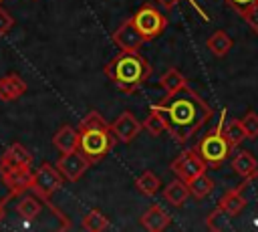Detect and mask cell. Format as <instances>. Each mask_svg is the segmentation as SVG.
<instances>
[{
  "instance_id": "1",
  "label": "cell",
  "mask_w": 258,
  "mask_h": 232,
  "mask_svg": "<svg viewBox=\"0 0 258 232\" xmlns=\"http://www.w3.org/2000/svg\"><path fill=\"white\" fill-rule=\"evenodd\" d=\"M151 109L163 117L165 131L177 143L189 141L214 115L212 107L187 85L175 93H167L159 103L151 105Z\"/></svg>"
},
{
  "instance_id": "2",
  "label": "cell",
  "mask_w": 258,
  "mask_h": 232,
  "mask_svg": "<svg viewBox=\"0 0 258 232\" xmlns=\"http://www.w3.org/2000/svg\"><path fill=\"white\" fill-rule=\"evenodd\" d=\"M107 79L123 93H135L151 75L149 61L139 50H121L105 65Z\"/></svg>"
},
{
  "instance_id": "3",
  "label": "cell",
  "mask_w": 258,
  "mask_h": 232,
  "mask_svg": "<svg viewBox=\"0 0 258 232\" xmlns=\"http://www.w3.org/2000/svg\"><path fill=\"white\" fill-rule=\"evenodd\" d=\"M79 149L89 157L91 163L101 161L115 145V135L111 131V123L97 111L87 113L79 121Z\"/></svg>"
},
{
  "instance_id": "4",
  "label": "cell",
  "mask_w": 258,
  "mask_h": 232,
  "mask_svg": "<svg viewBox=\"0 0 258 232\" xmlns=\"http://www.w3.org/2000/svg\"><path fill=\"white\" fill-rule=\"evenodd\" d=\"M224 117H226V111H222V121H224ZM218 123L212 131H208L200 141H198V145H196V149H198V153L202 155V159L206 161V165H210V167H220L226 159H228V155H230V151H232V145H230V141L226 139V135H224V123Z\"/></svg>"
},
{
  "instance_id": "5",
  "label": "cell",
  "mask_w": 258,
  "mask_h": 232,
  "mask_svg": "<svg viewBox=\"0 0 258 232\" xmlns=\"http://www.w3.org/2000/svg\"><path fill=\"white\" fill-rule=\"evenodd\" d=\"M64 178L62 173L56 169V165L44 161L40 163L34 171H32V184H30V190L42 200V202H48L52 198V194L56 190H60Z\"/></svg>"
},
{
  "instance_id": "6",
  "label": "cell",
  "mask_w": 258,
  "mask_h": 232,
  "mask_svg": "<svg viewBox=\"0 0 258 232\" xmlns=\"http://www.w3.org/2000/svg\"><path fill=\"white\" fill-rule=\"evenodd\" d=\"M135 26L139 28V32L143 34L145 40H153L155 36H159L165 26H167V18L157 10L153 8L151 4H143L137 8V12L131 16Z\"/></svg>"
},
{
  "instance_id": "7",
  "label": "cell",
  "mask_w": 258,
  "mask_h": 232,
  "mask_svg": "<svg viewBox=\"0 0 258 232\" xmlns=\"http://www.w3.org/2000/svg\"><path fill=\"white\" fill-rule=\"evenodd\" d=\"M206 167H208V165H206V161L202 159V155L198 153L196 147L181 151V153L171 161V171H173L179 180H183L185 184L191 182L196 176L204 173Z\"/></svg>"
},
{
  "instance_id": "8",
  "label": "cell",
  "mask_w": 258,
  "mask_h": 232,
  "mask_svg": "<svg viewBox=\"0 0 258 232\" xmlns=\"http://www.w3.org/2000/svg\"><path fill=\"white\" fill-rule=\"evenodd\" d=\"M91 167L89 157L81 151V149H73V151H64L60 153V157L56 159V169L62 173L64 180L69 182H79L85 171Z\"/></svg>"
},
{
  "instance_id": "9",
  "label": "cell",
  "mask_w": 258,
  "mask_h": 232,
  "mask_svg": "<svg viewBox=\"0 0 258 232\" xmlns=\"http://www.w3.org/2000/svg\"><path fill=\"white\" fill-rule=\"evenodd\" d=\"M0 176L4 186L8 188V200L22 196L30 190L32 184V165H20V167H0Z\"/></svg>"
},
{
  "instance_id": "10",
  "label": "cell",
  "mask_w": 258,
  "mask_h": 232,
  "mask_svg": "<svg viewBox=\"0 0 258 232\" xmlns=\"http://www.w3.org/2000/svg\"><path fill=\"white\" fill-rule=\"evenodd\" d=\"M113 42L121 48V50H139L141 44L145 42L143 34L139 32V28L135 26L133 18L125 20L123 24H119V28L113 32Z\"/></svg>"
},
{
  "instance_id": "11",
  "label": "cell",
  "mask_w": 258,
  "mask_h": 232,
  "mask_svg": "<svg viewBox=\"0 0 258 232\" xmlns=\"http://www.w3.org/2000/svg\"><path fill=\"white\" fill-rule=\"evenodd\" d=\"M141 129H143V123L137 121V117H135L133 113H129V111H123V113L111 123V131H113V135H115L121 143L133 141V139L139 135Z\"/></svg>"
},
{
  "instance_id": "12",
  "label": "cell",
  "mask_w": 258,
  "mask_h": 232,
  "mask_svg": "<svg viewBox=\"0 0 258 232\" xmlns=\"http://www.w3.org/2000/svg\"><path fill=\"white\" fill-rule=\"evenodd\" d=\"M141 226L149 232H161L165 230L169 224H171V216L159 206V204H153L151 208H147L143 214H141Z\"/></svg>"
},
{
  "instance_id": "13",
  "label": "cell",
  "mask_w": 258,
  "mask_h": 232,
  "mask_svg": "<svg viewBox=\"0 0 258 232\" xmlns=\"http://www.w3.org/2000/svg\"><path fill=\"white\" fill-rule=\"evenodd\" d=\"M20 165H32V153L22 143H10L0 159V167H20Z\"/></svg>"
},
{
  "instance_id": "14",
  "label": "cell",
  "mask_w": 258,
  "mask_h": 232,
  "mask_svg": "<svg viewBox=\"0 0 258 232\" xmlns=\"http://www.w3.org/2000/svg\"><path fill=\"white\" fill-rule=\"evenodd\" d=\"M26 93V83L20 75L10 73L0 79V99L2 101H14Z\"/></svg>"
},
{
  "instance_id": "15",
  "label": "cell",
  "mask_w": 258,
  "mask_h": 232,
  "mask_svg": "<svg viewBox=\"0 0 258 232\" xmlns=\"http://www.w3.org/2000/svg\"><path fill=\"white\" fill-rule=\"evenodd\" d=\"M163 198H165V202H167L169 206H173V208H181V206L185 204V200L189 198V188H187V184H185L183 180L175 178L173 182H169V184L165 186V190H163Z\"/></svg>"
},
{
  "instance_id": "16",
  "label": "cell",
  "mask_w": 258,
  "mask_h": 232,
  "mask_svg": "<svg viewBox=\"0 0 258 232\" xmlns=\"http://www.w3.org/2000/svg\"><path fill=\"white\" fill-rule=\"evenodd\" d=\"M52 145L64 153V151H73L79 149V131L71 125H62L54 135H52Z\"/></svg>"
},
{
  "instance_id": "17",
  "label": "cell",
  "mask_w": 258,
  "mask_h": 232,
  "mask_svg": "<svg viewBox=\"0 0 258 232\" xmlns=\"http://www.w3.org/2000/svg\"><path fill=\"white\" fill-rule=\"evenodd\" d=\"M232 169H234L238 176L248 178V176H252V173L258 169V161H256V157H254L250 151L240 149V151L232 157Z\"/></svg>"
},
{
  "instance_id": "18",
  "label": "cell",
  "mask_w": 258,
  "mask_h": 232,
  "mask_svg": "<svg viewBox=\"0 0 258 232\" xmlns=\"http://www.w3.org/2000/svg\"><path fill=\"white\" fill-rule=\"evenodd\" d=\"M40 210H42V200H40L34 192H32V194H24V196L20 198L18 206H16V212H18L24 220L36 218V216L40 214Z\"/></svg>"
},
{
  "instance_id": "19",
  "label": "cell",
  "mask_w": 258,
  "mask_h": 232,
  "mask_svg": "<svg viewBox=\"0 0 258 232\" xmlns=\"http://www.w3.org/2000/svg\"><path fill=\"white\" fill-rule=\"evenodd\" d=\"M208 50L212 52V54H216V56H226L228 52H230V48H232V38H230V34L226 32V30H216L210 38H208Z\"/></svg>"
},
{
  "instance_id": "20",
  "label": "cell",
  "mask_w": 258,
  "mask_h": 232,
  "mask_svg": "<svg viewBox=\"0 0 258 232\" xmlns=\"http://www.w3.org/2000/svg\"><path fill=\"white\" fill-rule=\"evenodd\" d=\"M159 85H161V89H163L165 93H175L177 89H181V87H185V85H187V79L183 77V73H181L179 69L169 67V69L161 75Z\"/></svg>"
},
{
  "instance_id": "21",
  "label": "cell",
  "mask_w": 258,
  "mask_h": 232,
  "mask_svg": "<svg viewBox=\"0 0 258 232\" xmlns=\"http://www.w3.org/2000/svg\"><path fill=\"white\" fill-rule=\"evenodd\" d=\"M187 188H189V196L198 198V200H204L206 196L212 194L214 190V180L204 171L200 176H196L191 182H187Z\"/></svg>"
},
{
  "instance_id": "22",
  "label": "cell",
  "mask_w": 258,
  "mask_h": 232,
  "mask_svg": "<svg viewBox=\"0 0 258 232\" xmlns=\"http://www.w3.org/2000/svg\"><path fill=\"white\" fill-rule=\"evenodd\" d=\"M135 188H137L143 196H153V194L159 192L161 182H159V178H157L151 169H145L141 176H137V180H135Z\"/></svg>"
},
{
  "instance_id": "23",
  "label": "cell",
  "mask_w": 258,
  "mask_h": 232,
  "mask_svg": "<svg viewBox=\"0 0 258 232\" xmlns=\"http://www.w3.org/2000/svg\"><path fill=\"white\" fill-rule=\"evenodd\" d=\"M83 228L89 232H101L109 228V218L101 210H89L83 216Z\"/></svg>"
},
{
  "instance_id": "24",
  "label": "cell",
  "mask_w": 258,
  "mask_h": 232,
  "mask_svg": "<svg viewBox=\"0 0 258 232\" xmlns=\"http://www.w3.org/2000/svg\"><path fill=\"white\" fill-rule=\"evenodd\" d=\"M222 129H224V135H226V139L230 141L232 147H238L246 139V133H244V127H242L240 119H230L228 123H224Z\"/></svg>"
},
{
  "instance_id": "25",
  "label": "cell",
  "mask_w": 258,
  "mask_h": 232,
  "mask_svg": "<svg viewBox=\"0 0 258 232\" xmlns=\"http://www.w3.org/2000/svg\"><path fill=\"white\" fill-rule=\"evenodd\" d=\"M143 129H145L147 133H151L153 137H157V135H161V133L165 131V121H163V117H161L155 109H149V115H147V119L143 121Z\"/></svg>"
},
{
  "instance_id": "26",
  "label": "cell",
  "mask_w": 258,
  "mask_h": 232,
  "mask_svg": "<svg viewBox=\"0 0 258 232\" xmlns=\"http://www.w3.org/2000/svg\"><path fill=\"white\" fill-rule=\"evenodd\" d=\"M240 123H242V127H244L246 139H256V137H258V113L248 111V113L240 119Z\"/></svg>"
},
{
  "instance_id": "27",
  "label": "cell",
  "mask_w": 258,
  "mask_h": 232,
  "mask_svg": "<svg viewBox=\"0 0 258 232\" xmlns=\"http://www.w3.org/2000/svg\"><path fill=\"white\" fill-rule=\"evenodd\" d=\"M240 16H242V18L246 20V24H248L256 34H258V2H256V4H252L248 10H244Z\"/></svg>"
},
{
  "instance_id": "28",
  "label": "cell",
  "mask_w": 258,
  "mask_h": 232,
  "mask_svg": "<svg viewBox=\"0 0 258 232\" xmlns=\"http://www.w3.org/2000/svg\"><path fill=\"white\" fill-rule=\"evenodd\" d=\"M12 26H14V18H12V14H10L6 8L0 6V36H4Z\"/></svg>"
},
{
  "instance_id": "29",
  "label": "cell",
  "mask_w": 258,
  "mask_h": 232,
  "mask_svg": "<svg viewBox=\"0 0 258 232\" xmlns=\"http://www.w3.org/2000/svg\"><path fill=\"white\" fill-rule=\"evenodd\" d=\"M226 2H228V6H232L238 14H242L244 10H248V8H250L252 4H256L258 0H226Z\"/></svg>"
},
{
  "instance_id": "30",
  "label": "cell",
  "mask_w": 258,
  "mask_h": 232,
  "mask_svg": "<svg viewBox=\"0 0 258 232\" xmlns=\"http://www.w3.org/2000/svg\"><path fill=\"white\" fill-rule=\"evenodd\" d=\"M155 2H157L161 8H167V10H171V8H173V6H177L181 0H155Z\"/></svg>"
},
{
  "instance_id": "31",
  "label": "cell",
  "mask_w": 258,
  "mask_h": 232,
  "mask_svg": "<svg viewBox=\"0 0 258 232\" xmlns=\"http://www.w3.org/2000/svg\"><path fill=\"white\" fill-rule=\"evenodd\" d=\"M6 202H8V198L0 200V222H2V218L6 216Z\"/></svg>"
},
{
  "instance_id": "32",
  "label": "cell",
  "mask_w": 258,
  "mask_h": 232,
  "mask_svg": "<svg viewBox=\"0 0 258 232\" xmlns=\"http://www.w3.org/2000/svg\"><path fill=\"white\" fill-rule=\"evenodd\" d=\"M2 2H4V0H0V4H2Z\"/></svg>"
}]
</instances>
